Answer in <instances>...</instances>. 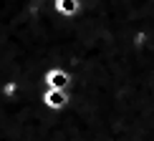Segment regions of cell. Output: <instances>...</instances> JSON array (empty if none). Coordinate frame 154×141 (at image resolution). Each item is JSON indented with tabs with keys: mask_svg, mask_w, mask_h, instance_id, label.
<instances>
[{
	"mask_svg": "<svg viewBox=\"0 0 154 141\" xmlns=\"http://www.w3.org/2000/svg\"><path fill=\"white\" fill-rule=\"evenodd\" d=\"M61 10H66V13H73L76 10V0H61Z\"/></svg>",
	"mask_w": 154,
	"mask_h": 141,
	"instance_id": "1",
	"label": "cell"
},
{
	"mask_svg": "<svg viewBox=\"0 0 154 141\" xmlns=\"http://www.w3.org/2000/svg\"><path fill=\"white\" fill-rule=\"evenodd\" d=\"M48 78H51V83H56V86H63V83H66V81H63V76H61V73H56V76L51 73Z\"/></svg>",
	"mask_w": 154,
	"mask_h": 141,
	"instance_id": "2",
	"label": "cell"
}]
</instances>
